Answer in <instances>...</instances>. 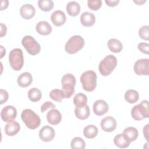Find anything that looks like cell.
I'll return each instance as SVG.
<instances>
[{
  "label": "cell",
  "mask_w": 149,
  "mask_h": 149,
  "mask_svg": "<svg viewBox=\"0 0 149 149\" xmlns=\"http://www.w3.org/2000/svg\"><path fill=\"white\" fill-rule=\"evenodd\" d=\"M33 81V77L30 73L26 72L21 73L17 77V83L21 87H26L29 86Z\"/></svg>",
  "instance_id": "19"
},
{
  "label": "cell",
  "mask_w": 149,
  "mask_h": 149,
  "mask_svg": "<svg viewBox=\"0 0 149 149\" xmlns=\"http://www.w3.org/2000/svg\"><path fill=\"white\" fill-rule=\"evenodd\" d=\"M76 83V78L71 73H67L62 76L61 84L65 98H69L74 94Z\"/></svg>",
  "instance_id": "4"
},
{
  "label": "cell",
  "mask_w": 149,
  "mask_h": 149,
  "mask_svg": "<svg viewBox=\"0 0 149 149\" xmlns=\"http://www.w3.org/2000/svg\"><path fill=\"white\" fill-rule=\"evenodd\" d=\"M102 130L106 132H111L115 130L117 123L115 119L111 116H108L103 118L100 123Z\"/></svg>",
  "instance_id": "11"
},
{
  "label": "cell",
  "mask_w": 149,
  "mask_h": 149,
  "mask_svg": "<svg viewBox=\"0 0 149 149\" xmlns=\"http://www.w3.org/2000/svg\"><path fill=\"white\" fill-rule=\"evenodd\" d=\"M55 105L51 101H46L45 102L41 107V112H44L49 108H55Z\"/></svg>",
  "instance_id": "37"
},
{
  "label": "cell",
  "mask_w": 149,
  "mask_h": 149,
  "mask_svg": "<svg viewBox=\"0 0 149 149\" xmlns=\"http://www.w3.org/2000/svg\"><path fill=\"white\" fill-rule=\"evenodd\" d=\"M36 9L34 7L29 3H26L20 8V14L21 16L26 20L31 19L35 15Z\"/></svg>",
  "instance_id": "15"
},
{
  "label": "cell",
  "mask_w": 149,
  "mask_h": 149,
  "mask_svg": "<svg viewBox=\"0 0 149 149\" xmlns=\"http://www.w3.org/2000/svg\"><path fill=\"white\" fill-rule=\"evenodd\" d=\"M50 98L56 102H61L63 98H65L64 93L62 90L54 89L49 93Z\"/></svg>",
  "instance_id": "32"
},
{
  "label": "cell",
  "mask_w": 149,
  "mask_h": 149,
  "mask_svg": "<svg viewBox=\"0 0 149 149\" xmlns=\"http://www.w3.org/2000/svg\"><path fill=\"white\" fill-rule=\"evenodd\" d=\"M36 31L42 36H47L51 34L52 27L49 23L46 21H40L36 26Z\"/></svg>",
  "instance_id": "18"
},
{
  "label": "cell",
  "mask_w": 149,
  "mask_h": 149,
  "mask_svg": "<svg viewBox=\"0 0 149 149\" xmlns=\"http://www.w3.org/2000/svg\"><path fill=\"white\" fill-rule=\"evenodd\" d=\"M84 44L85 42L82 37L79 35L73 36L65 44V51L69 54H76L83 48Z\"/></svg>",
  "instance_id": "5"
},
{
  "label": "cell",
  "mask_w": 149,
  "mask_h": 149,
  "mask_svg": "<svg viewBox=\"0 0 149 149\" xmlns=\"http://www.w3.org/2000/svg\"><path fill=\"white\" fill-rule=\"evenodd\" d=\"M139 35L141 39L148 41L149 40V26L145 25L140 28Z\"/></svg>",
  "instance_id": "33"
},
{
  "label": "cell",
  "mask_w": 149,
  "mask_h": 149,
  "mask_svg": "<svg viewBox=\"0 0 149 149\" xmlns=\"http://www.w3.org/2000/svg\"><path fill=\"white\" fill-rule=\"evenodd\" d=\"M94 113L98 116H101L105 114L108 109L109 106L106 101L102 100H98L95 101L93 106Z\"/></svg>",
  "instance_id": "12"
},
{
  "label": "cell",
  "mask_w": 149,
  "mask_h": 149,
  "mask_svg": "<svg viewBox=\"0 0 149 149\" xmlns=\"http://www.w3.org/2000/svg\"><path fill=\"white\" fill-rule=\"evenodd\" d=\"M22 44L27 52L31 55H36L40 53L41 46L40 44L31 36H26L22 40Z\"/></svg>",
  "instance_id": "7"
},
{
  "label": "cell",
  "mask_w": 149,
  "mask_h": 149,
  "mask_svg": "<svg viewBox=\"0 0 149 149\" xmlns=\"http://www.w3.org/2000/svg\"><path fill=\"white\" fill-rule=\"evenodd\" d=\"M66 8L67 13L71 16H76L80 12V5L76 1L69 2Z\"/></svg>",
  "instance_id": "22"
},
{
  "label": "cell",
  "mask_w": 149,
  "mask_h": 149,
  "mask_svg": "<svg viewBox=\"0 0 149 149\" xmlns=\"http://www.w3.org/2000/svg\"><path fill=\"white\" fill-rule=\"evenodd\" d=\"M97 76L93 70H87L83 73L80 76V82L83 88L86 91L91 92L95 90L97 86Z\"/></svg>",
  "instance_id": "3"
},
{
  "label": "cell",
  "mask_w": 149,
  "mask_h": 149,
  "mask_svg": "<svg viewBox=\"0 0 149 149\" xmlns=\"http://www.w3.org/2000/svg\"><path fill=\"white\" fill-rule=\"evenodd\" d=\"M102 5V1L101 0L96 1H88L87 6L92 10H98Z\"/></svg>",
  "instance_id": "35"
},
{
  "label": "cell",
  "mask_w": 149,
  "mask_h": 149,
  "mask_svg": "<svg viewBox=\"0 0 149 149\" xmlns=\"http://www.w3.org/2000/svg\"><path fill=\"white\" fill-rule=\"evenodd\" d=\"M117 66V59L113 55L106 56L99 63L98 70L101 74L109 76Z\"/></svg>",
  "instance_id": "2"
},
{
  "label": "cell",
  "mask_w": 149,
  "mask_h": 149,
  "mask_svg": "<svg viewBox=\"0 0 149 149\" xmlns=\"http://www.w3.org/2000/svg\"><path fill=\"white\" fill-rule=\"evenodd\" d=\"M51 20L55 26H61L66 22V16L63 11L57 10L51 14Z\"/></svg>",
  "instance_id": "13"
},
{
  "label": "cell",
  "mask_w": 149,
  "mask_h": 149,
  "mask_svg": "<svg viewBox=\"0 0 149 149\" xmlns=\"http://www.w3.org/2000/svg\"><path fill=\"white\" fill-rule=\"evenodd\" d=\"M98 130L97 127L93 125H89L86 126L83 130V134L87 138L89 139L95 137L98 134Z\"/></svg>",
  "instance_id": "25"
},
{
  "label": "cell",
  "mask_w": 149,
  "mask_h": 149,
  "mask_svg": "<svg viewBox=\"0 0 149 149\" xmlns=\"http://www.w3.org/2000/svg\"><path fill=\"white\" fill-rule=\"evenodd\" d=\"M131 115L132 117L136 120H141L143 119V116L141 115V113L140 112L137 105L134 106L131 110Z\"/></svg>",
  "instance_id": "34"
},
{
  "label": "cell",
  "mask_w": 149,
  "mask_h": 149,
  "mask_svg": "<svg viewBox=\"0 0 149 149\" xmlns=\"http://www.w3.org/2000/svg\"><path fill=\"white\" fill-rule=\"evenodd\" d=\"M119 0H105V3L110 6V7H114L116 5H118V4L119 3Z\"/></svg>",
  "instance_id": "39"
},
{
  "label": "cell",
  "mask_w": 149,
  "mask_h": 149,
  "mask_svg": "<svg viewBox=\"0 0 149 149\" xmlns=\"http://www.w3.org/2000/svg\"><path fill=\"white\" fill-rule=\"evenodd\" d=\"M8 1L5 0V1H2L1 2V10H3L8 6Z\"/></svg>",
  "instance_id": "42"
},
{
  "label": "cell",
  "mask_w": 149,
  "mask_h": 149,
  "mask_svg": "<svg viewBox=\"0 0 149 149\" xmlns=\"http://www.w3.org/2000/svg\"><path fill=\"white\" fill-rule=\"evenodd\" d=\"M139 110L144 118H149V109H148V101L147 100L142 101L137 105Z\"/></svg>",
  "instance_id": "31"
},
{
  "label": "cell",
  "mask_w": 149,
  "mask_h": 149,
  "mask_svg": "<svg viewBox=\"0 0 149 149\" xmlns=\"http://www.w3.org/2000/svg\"><path fill=\"white\" fill-rule=\"evenodd\" d=\"M9 62L11 68L16 71L20 70L24 64L23 51L20 48H15L9 54Z\"/></svg>",
  "instance_id": "6"
},
{
  "label": "cell",
  "mask_w": 149,
  "mask_h": 149,
  "mask_svg": "<svg viewBox=\"0 0 149 149\" xmlns=\"http://www.w3.org/2000/svg\"><path fill=\"white\" fill-rule=\"evenodd\" d=\"M17 110L13 106L7 105L2 108L1 112L2 120L5 122L14 120L16 117Z\"/></svg>",
  "instance_id": "9"
},
{
  "label": "cell",
  "mask_w": 149,
  "mask_h": 149,
  "mask_svg": "<svg viewBox=\"0 0 149 149\" xmlns=\"http://www.w3.org/2000/svg\"><path fill=\"white\" fill-rule=\"evenodd\" d=\"M5 133L6 135L9 136H14L17 134L20 129V125L18 122L15 120L8 122L5 125Z\"/></svg>",
  "instance_id": "16"
},
{
  "label": "cell",
  "mask_w": 149,
  "mask_h": 149,
  "mask_svg": "<svg viewBox=\"0 0 149 149\" xmlns=\"http://www.w3.org/2000/svg\"><path fill=\"white\" fill-rule=\"evenodd\" d=\"M137 48L140 51L145 54H149V44L146 42H140L138 44Z\"/></svg>",
  "instance_id": "36"
},
{
  "label": "cell",
  "mask_w": 149,
  "mask_h": 149,
  "mask_svg": "<svg viewBox=\"0 0 149 149\" xmlns=\"http://www.w3.org/2000/svg\"><path fill=\"white\" fill-rule=\"evenodd\" d=\"M80 22L85 27H91L95 22V17L91 12H83L80 16Z\"/></svg>",
  "instance_id": "17"
},
{
  "label": "cell",
  "mask_w": 149,
  "mask_h": 149,
  "mask_svg": "<svg viewBox=\"0 0 149 149\" xmlns=\"http://www.w3.org/2000/svg\"><path fill=\"white\" fill-rule=\"evenodd\" d=\"M139 93L136 90L133 89L127 90L125 94V100L130 104H134L136 102L139 100Z\"/></svg>",
  "instance_id": "26"
},
{
  "label": "cell",
  "mask_w": 149,
  "mask_h": 149,
  "mask_svg": "<svg viewBox=\"0 0 149 149\" xmlns=\"http://www.w3.org/2000/svg\"><path fill=\"white\" fill-rule=\"evenodd\" d=\"M38 6L41 10L49 12L54 8V2L51 0H39Z\"/></svg>",
  "instance_id": "29"
},
{
  "label": "cell",
  "mask_w": 149,
  "mask_h": 149,
  "mask_svg": "<svg viewBox=\"0 0 149 149\" xmlns=\"http://www.w3.org/2000/svg\"><path fill=\"white\" fill-rule=\"evenodd\" d=\"M107 45L111 51L114 53H119L123 49L122 43L116 38H111L108 41Z\"/></svg>",
  "instance_id": "23"
},
{
  "label": "cell",
  "mask_w": 149,
  "mask_h": 149,
  "mask_svg": "<svg viewBox=\"0 0 149 149\" xmlns=\"http://www.w3.org/2000/svg\"><path fill=\"white\" fill-rule=\"evenodd\" d=\"M1 37H2L3 36L6 35V31H7V27L6 26L5 24H3L2 23H1Z\"/></svg>",
  "instance_id": "40"
},
{
  "label": "cell",
  "mask_w": 149,
  "mask_h": 149,
  "mask_svg": "<svg viewBox=\"0 0 149 149\" xmlns=\"http://www.w3.org/2000/svg\"><path fill=\"white\" fill-rule=\"evenodd\" d=\"M148 126H149V124H147V125H146L143 127L144 136L145 139L147 140V141H148Z\"/></svg>",
  "instance_id": "41"
},
{
  "label": "cell",
  "mask_w": 149,
  "mask_h": 149,
  "mask_svg": "<svg viewBox=\"0 0 149 149\" xmlns=\"http://www.w3.org/2000/svg\"><path fill=\"white\" fill-rule=\"evenodd\" d=\"M74 113L78 119L84 120L88 118L90 114V108L87 105L81 107H76L74 109Z\"/></svg>",
  "instance_id": "20"
},
{
  "label": "cell",
  "mask_w": 149,
  "mask_h": 149,
  "mask_svg": "<svg viewBox=\"0 0 149 149\" xmlns=\"http://www.w3.org/2000/svg\"><path fill=\"white\" fill-rule=\"evenodd\" d=\"M21 118L26 127L30 129H36L41 123L40 116L30 109H24L21 113Z\"/></svg>",
  "instance_id": "1"
},
{
  "label": "cell",
  "mask_w": 149,
  "mask_h": 149,
  "mask_svg": "<svg viewBox=\"0 0 149 149\" xmlns=\"http://www.w3.org/2000/svg\"><path fill=\"white\" fill-rule=\"evenodd\" d=\"M70 146L72 149H84L86 147V143L82 138L75 137L72 140Z\"/></svg>",
  "instance_id": "30"
},
{
  "label": "cell",
  "mask_w": 149,
  "mask_h": 149,
  "mask_svg": "<svg viewBox=\"0 0 149 149\" xmlns=\"http://www.w3.org/2000/svg\"><path fill=\"white\" fill-rule=\"evenodd\" d=\"M115 145L120 148H126L128 147L131 143L123 135V134H118L115 136L113 139Z\"/></svg>",
  "instance_id": "24"
},
{
  "label": "cell",
  "mask_w": 149,
  "mask_h": 149,
  "mask_svg": "<svg viewBox=\"0 0 149 149\" xmlns=\"http://www.w3.org/2000/svg\"><path fill=\"white\" fill-rule=\"evenodd\" d=\"M134 72L137 75L149 74V59H138L134 65Z\"/></svg>",
  "instance_id": "8"
},
{
  "label": "cell",
  "mask_w": 149,
  "mask_h": 149,
  "mask_svg": "<svg viewBox=\"0 0 149 149\" xmlns=\"http://www.w3.org/2000/svg\"><path fill=\"white\" fill-rule=\"evenodd\" d=\"M122 134L123 136L130 142L135 141L137 139L139 135L137 129L134 127H126L124 129Z\"/></svg>",
  "instance_id": "21"
},
{
  "label": "cell",
  "mask_w": 149,
  "mask_h": 149,
  "mask_svg": "<svg viewBox=\"0 0 149 149\" xmlns=\"http://www.w3.org/2000/svg\"><path fill=\"white\" fill-rule=\"evenodd\" d=\"M73 101L74 105L76 107L84 106L87 104V97L84 94L82 93H79L74 95Z\"/></svg>",
  "instance_id": "28"
},
{
  "label": "cell",
  "mask_w": 149,
  "mask_h": 149,
  "mask_svg": "<svg viewBox=\"0 0 149 149\" xmlns=\"http://www.w3.org/2000/svg\"><path fill=\"white\" fill-rule=\"evenodd\" d=\"M28 98L32 102H37L40 101L42 97L41 91L37 88H32L28 91Z\"/></svg>",
  "instance_id": "27"
},
{
  "label": "cell",
  "mask_w": 149,
  "mask_h": 149,
  "mask_svg": "<svg viewBox=\"0 0 149 149\" xmlns=\"http://www.w3.org/2000/svg\"><path fill=\"white\" fill-rule=\"evenodd\" d=\"M47 119L49 124L56 125L61 122L62 120V115L58 109L52 108L47 114Z\"/></svg>",
  "instance_id": "14"
},
{
  "label": "cell",
  "mask_w": 149,
  "mask_h": 149,
  "mask_svg": "<svg viewBox=\"0 0 149 149\" xmlns=\"http://www.w3.org/2000/svg\"><path fill=\"white\" fill-rule=\"evenodd\" d=\"M55 132L53 127L46 125L42 127L39 131V137L44 142H49L55 137Z\"/></svg>",
  "instance_id": "10"
},
{
  "label": "cell",
  "mask_w": 149,
  "mask_h": 149,
  "mask_svg": "<svg viewBox=\"0 0 149 149\" xmlns=\"http://www.w3.org/2000/svg\"><path fill=\"white\" fill-rule=\"evenodd\" d=\"M0 94H1V104H3V103H5L7 100H8V92L3 90V89H1L0 90Z\"/></svg>",
  "instance_id": "38"
}]
</instances>
